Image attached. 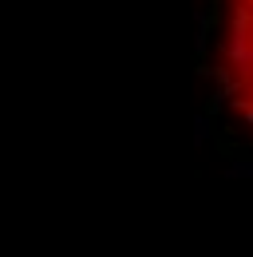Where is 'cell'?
<instances>
[{
	"mask_svg": "<svg viewBox=\"0 0 253 257\" xmlns=\"http://www.w3.org/2000/svg\"><path fill=\"white\" fill-rule=\"evenodd\" d=\"M218 79L233 115L253 131V0H225L218 40Z\"/></svg>",
	"mask_w": 253,
	"mask_h": 257,
	"instance_id": "cell-1",
	"label": "cell"
}]
</instances>
